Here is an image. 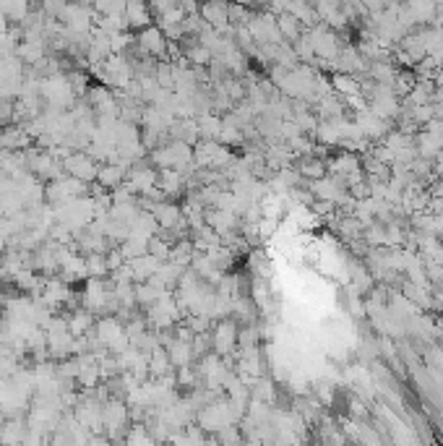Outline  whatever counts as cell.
I'll return each instance as SVG.
<instances>
[{
	"label": "cell",
	"instance_id": "6da1fadb",
	"mask_svg": "<svg viewBox=\"0 0 443 446\" xmlns=\"http://www.w3.org/2000/svg\"><path fill=\"white\" fill-rule=\"evenodd\" d=\"M136 47L144 52V55H151V58H167V50H170V40L162 27H144L138 31L136 37Z\"/></svg>",
	"mask_w": 443,
	"mask_h": 446
},
{
	"label": "cell",
	"instance_id": "7a4b0ae2",
	"mask_svg": "<svg viewBox=\"0 0 443 446\" xmlns=\"http://www.w3.org/2000/svg\"><path fill=\"white\" fill-rule=\"evenodd\" d=\"M237 334H240V327L232 321V316L222 318L217 327H214V332H211V347H214V352L222 357L237 352Z\"/></svg>",
	"mask_w": 443,
	"mask_h": 446
},
{
	"label": "cell",
	"instance_id": "3957f363",
	"mask_svg": "<svg viewBox=\"0 0 443 446\" xmlns=\"http://www.w3.org/2000/svg\"><path fill=\"white\" fill-rule=\"evenodd\" d=\"M230 3L227 0H198V16L207 21L211 29L227 31L232 29V24H230Z\"/></svg>",
	"mask_w": 443,
	"mask_h": 446
},
{
	"label": "cell",
	"instance_id": "277c9868",
	"mask_svg": "<svg viewBox=\"0 0 443 446\" xmlns=\"http://www.w3.org/2000/svg\"><path fill=\"white\" fill-rule=\"evenodd\" d=\"M123 16H126L128 29H144V27H149L151 19H154V13H151L147 0H128V3H126V10H123Z\"/></svg>",
	"mask_w": 443,
	"mask_h": 446
},
{
	"label": "cell",
	"instance_id": "5b68a950",
	"mask_svg": "<svg viewBox=\"0 0 443 446\" xmlns=\"http://www.w3.org/2000/svg\"><path fill=\"white\" fill-rule=\"evenodd\" d=\"M66 168L73 172V178H79V180L97 178V172H99V170L94 168V162H91L89 157H84V154H76V157L66 159Z\"/></svg>",
	"mask_w": 443,
	"mask_h": 446
},
{
	"label": "cell",
	"instance_id": "8992f818",
	"mask_svg": "<svg viewBox=\"0 0 443 446\" xmlns=\"http://www.w3.org/2000/svg\"><path fill=\"white\" fill-rule=\"evenodd\" d=\"M126 420H128V410H126V405H120V402H110V405L105 407V412H102V423L107 428L126 426Z\"/></svg>",
	"mask_w": 443,
	"mask_h": 446
},
{
	"label": "cell",
	"instance_id": "52a82bcc",
	"mask_svg": "<svg viewBox=\"0 0 443 446\" xmlns=\"http://www.w3.org/2000/svg\"><path fill=\"white\" fill-rule=\"evenodd\" d=\"M120 175H123V170H120L118 165H107V168H102L97 172V180L102 186H118Z\"/></svg>",
	"mask_w": 443,
	"mask_h": 446
},
{
	"label": "cell",
	"instance_id": "ba28073f",
	"mask_svg": "<svg viewBox=\"0 0 443 446\" xmlns=\"http://www.w3.org/2000/svg\"><path fill=\"white\" fill-rule=\"evenodd\" d=\"M365 3H368V8H378V3H381V0H365Z\"/></svg>",
	"mask_w": 443,
	"mask_h": 446
}]
</instances>
